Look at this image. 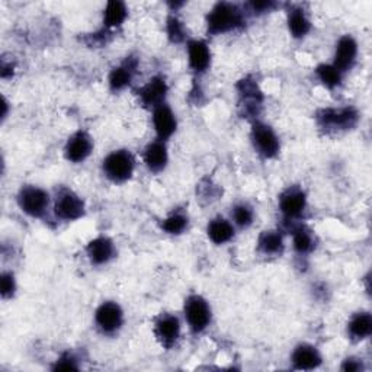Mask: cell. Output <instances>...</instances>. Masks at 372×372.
Returning a JSON list of instances; mask_svg holds the SVG:
<instances>
[{
    "mask_svg": "<svg viewBox=\"0 0 372 372\" xmlns=\"http://www.w3.org/2000/svg\"><path fill=\"white\" fill-rule=\"evenodd\" d=\"M358 56V44L351 35H344L339 39L335 52V68L342 73L351 69Z\"/></svg>",
    "mask_w": 372,
    "mask_h": 372,
    "instance_id": "obj_8",
    "label": "cell"
},
{
    "mask_svg": "<svg viewBox=\"0 0 372 372\" xmlns=\"http://www.w3.org/2000/svg\"><path fill=\"white\" fill-rule=\"evenodd\" d=\"M156 338L158 339L163 347L170 348L174 344L180 333V323L175 316H163L157 320L154 327Z\"/></svg>",
    "mask_w": 372,
    "mask_h": 372,
    "instance_id": "obj_11",
    "label": "cell"
},
{
    "mask_svg": "<svg viewBox=\"0 0 372 372\" xmlns=\"http://www.w3.org/2000/svg\"><path fill=\"white\" fill-rule=\"evenodd\" d=\"M153 124L158 140H167L176 131V118L167 105L157 106L153 114Z\"/></svg>",
    "mask_w": 372,
    "mask_h": 372,
    "instance_id": "obj_10",
    "label": "cell"
},
{
    "mask_svg": "<svg viewBox=\"0 0 372 372\" xmlns=\"http://www.w3.org/2000/svg\"><path fill=\"white\" fill-rule=\"evenodd\" d=\"M169 161L167 149L162 140L153 141L147 145V149L144 152V162L147 167L153 172H161L166 167Z\"/></svg>",
    "mask_w": 372,
    "mask_h": 372,
    "instance_id": "obj_16",
    "label": "cell"
},
{
    "mask_svg": "<svg viewBox=\"0 0 372 372\" xmlns=\"http://www.w3.org/2000/svg\"><path fill=\"white\" fill-rule=\"evenodd\" d=\"M259 250L265 255L276 256L281 255L284 250V240L279 231H263L258 242Z\"/></svg>",
    "mask_w": 372,
    "mask_h": 372,
    "instance_id": "obj_20",
    "label": "cell"
},
{
    "mask_svg": "<svg viewBox=\"0 0 372 372\" xmlns=\"http://www.w3.org/2000/svg\"><path fill=\"white\" fill-rule=\"evenodd\" d=\"M56 216L65 221H74L85 216V204L72 191H63L56 201Z\"/></svg>",
    "mask_w": 372,
    "mask_h": 372,
    "instance_id": "obj_6",
    "label": "cell"
},
{
    "mask_svg": "<svg viewBox=\"0 0 372 372\" xmlns=\"http://www.w3.org/2000/svg\"><path fill=\"white\" fill-rule=\"evenodd\" d=\"M134 64L125 61L123 65L114 69L110 76V85L112 90H121L128 86L132 81V73H134Z\"/></svg>",
    "mask_w": 372,
    "mask_h": 372,
    "instance_id": "obj_23",
    "label": "cell"
},
{
    "mask_svg": "<svg viewBox=\"0 0 372 372\" xmlns=\"http://www.w3.org/2000/svg\"><path fill=\"white\" fill-rule=\"evenodd\" d=\"M207 233H208V237L211 238V242H214L216 245H224L233 238L234 227H233V224L227 220L216 218L208 224Z\"/></svg>",
    "mask_w": 372,
    "mask_h": 372,
    "instance_id": "obj_19",
    "label": "cell"
},
{
    "mask_svg": "<svg viewBox=\"0 0 372 372\" xmlns=\"http://www.w3.org/2000/svg\"><path fill=\"white\" fill-rule=\"evenodd\" d=\"M166 93H167V85L165 82V79L153 77L152 81L140 90V98L144 105L154 106V108H157V106L163 105Z\"/></svg>",
    "mask_w": 372,
    "mask_h": 372,
    "instance_id": "obj_13",
    "label": "cell"
},
{
    "mask_svg": "<svg viewBox=\"0 0 372 372\" xmlns=\"http://www.w3.org/2000/svg\"><path fill=\"white\" fill-rule=\"evenodd\" d=\"M314 242H313V236L309 230H305L302 227L297 229L294 231V249L298 251V254H309V251L313 249Z\"/></svg>",
    "mask_w": 372,
    "mask_h": 372,
    "instance_id": "obj_26",
    "label": "cell"
},
{
    "mask_svg": "<svg viewBox=\"0 0 372 372\" xmlns=\"http://www.w3.org/2000/svg\"><path fill=\"white\" fill-rule=\"evenodd\" d=\"M77 361L74 360V358L69 353L63 355L60 360L57 361L54 369H59V371H73V369H77Z\"/></svg>",
    "mask_w": 372,
    "mask_h": 372,
    "instance_id": "obj_31",
    "label": "cell"
},
{
    "mask_svg": "<svg viewBox=\"0 0 372 372\" xmlns=\"http://www.w3.org/2000/svg\"><path fill=\"white\" fill-rule=\"evenodd\" d=\"M95 320L99 329L105 333H114L119 327L123 326L124 314L121 307L116 302L108 301L103 302L101 307L96 310Z\"/></svg>",
    "mask_w": 372,
    "mask_h": 372,
    "instance_id": "obj_7",
    "label": "cell"
},
{
    "mask_svg": "<svg viewBox=\"0 0 372 372\" xmlns=\"http://www.w3.org/2000/svg\"><path fill=\"white\" fill-rule=\"evenodd\" d=\"M288 28L292 37L302 38L309 34L311 23L302 9H292L288 13Z\"/></svg>",
    "mask_w": 372,
    "mask_h": 372,
    "instance_id": "obj_21",
    "label": "cell"
},
{
    "mask_svg": "<svg viewBox=\"0 0 372 372\" xmlns=\"http://www.w3.org/2000/svg\"><path fill=\"white\" fill-rule=\"evenodd\" d=\"M167 34H169L172 41H175V43H179L183 39L185 30H183L182 22L178 18L170 17L167 19Z\"/></svg>",
    "mask_w": 372,
    "mask_h": 372,
    "instance_id": "obj_29",
    "label": "cell"
},
{
    "mask_svg": "<svg viewBox=\"0 0 372 372\" xmlns=\"http://www.w3.org/2000/svg\"><path fill=\"white\" fill-rule=\"evenodd\" d=\"M127 18V6L123 2H110L105 8L103 13V23L108 28H116L123 25Z\"/></svg>",
    "mask_w": 372,
    "mask_h": 372,
    "instance_id": "obj_24",
    "label": "cell"
},
{
    "mask_svg": "<svg viewBox=\"0 0 372 372\" xmlns=\"http://www.w3.org/2000/svg\"><path fill=\"white\" fill-rule=\"evenodd\" d=\"M317 76L327 87H335L342 81V73L330 64H322L317 68Z\"/></svg>",
    "mask_w": 372,
    "mask_h": 372,
    "instance_id": "obj_25",
    "label": "cell"
},
{
    "mask_svg": "<svg viewBox=\"0 0 372 372\" xmlns=\"http://www.w3.org/2000/svg\"><path fill=\"white\" fill-rule=\"evenodd\" d=\"M307 198L301 189H288L279 198V208L288 218H296L302 214Z\"/></svg>",
    "mask_w": 372,
    "mask_h": 372,
    "instance_id": "obj_12",
    "label": "cell"
},
{
    "mask_svg": "<svg viewBox=\"0 0 372 372\" xmlns=\"http://www.w3.org/2000/svg\"><path fill=\"white\" fill-rule=\"evenodd\" d=\"M189 64L195 72H205L211 63V52L204 41H191L188 44Z\"/></svg>",
    "mask_w": 372,
    "mask_h": 372,
    "instance_id": "obj_18",
    "label": "cell"
},
{
    "mask_svg": "<svg viewBox=\"0 0 372 372\" xmlns=\"http://www.w3.org/2000/svg\"><path fill=\"white\" fill-rule=\"evenodd\" d=\"M208 31L211 34H224L243 25L242 10L237 5L220 2L211 9L207 17Z\"/></svg>",
    "mask_w": 372,
    "mask_h": 372,
    "instance_id": "obj_1",
    "label": "cell"
},
{
    "mask_svg": "<svg viewBox=\"0 0 372 372\" xmlns=\"http://www.w3.org/2000/svg\"><path fill=\"white\" fill-rule=\"evenodd\" d=\"M251 140H254L255 149L265 157H273L279 152V138L273 130L262 123H256L251 128Z\"/></svg>",
    "mask_w": 372,
    "mask_h": 372,
    "instance_id": "obj_5",
    "label": "cell"
},
{
    "mask_svg": "<svg viewBox=\"0 0 372 372\" xmlns=\"http://www.w3.org/2000/svg\"><path fill=\"white\" fill-rule=\"evenodd\" d=\"M48 194L35 186H26L18 198L21 209L31 217H41L48 207Z\"/></svg>",
    "mask_w": 372,
    "mask_h": 372,
    "instance_id": "obj_4",
    "label": "cell"
},
{
    "mask_svg": "<svg viewBox=\"0 0 372 372\" xmlns=\"http://www.w3.org/2000/svg\"><path fill=\"white\" fill-rule=\"evenodd\" d=\"M250 8L254 12H269L272 8H275L273 2H251Z\"/></svg>",
    "mask_w": 372,
    "mask_h": 372,
    "instance_id": "obj_32",
    "label": "cell"
},
{
    "mask_svg": "<svg viewBox=\"0 0 372 372\" xmlns=\"http://www.w3.org/2000/svg\"><path fill=\"white\" fill-rule=\"evenodd\" d=\"M186 225H188V218L182 214H174L163 221L162 227L169 234H180L186 229Z\"/></svg>",
    "mask_w": 372,
    "mask_h": 372,
    "instance_id": "obj_27",
    "label": "cell"
},
{
    "mask_svg": "<svg viewBox=\"0 0 372 372\" xmlns=\"http://www.w3.org/2000/svg\"><path fill=\"white\" fill-rule=\"evenodd\" d=\"M87 256L95 265H103L114 258V243L108 237H96L87 245Z\"/></svg>",
    "mask_w": 372,
    "mask_h": 372,
    "instance_id": "obj_15",
    "label": "cell"
},
{
    "mask_svg": "<svg viewBox=\"0 0 372 372\" xmlns=\"http://www.w3.org/2000/svg\"><path fill=\"white\" fill-rule=\"evenodd\" d=\"M324 125L333 128H348L358 121V112L353 108H340V110H326L320 115Z\"/></svg>",
    "mask_w": 372,
    "mask_h": 372,
    "instance_id": "obj_14",
    "label": "cell"
},
{
    "mask_svg": "<svg viewBox=\"0 0 372 372\" xmlns=\"http://www.w3.org/2000/svg\"><path fill=\"white\" fill-rule=\"evenodd\" d=\"M233 218H234V223L237 225H240V227H249L251 221H254V211L245 204L236 205L233 209Z\"/></svg>",
    "mask_w": 372,
    "mask_h": 372,
    "instance_id": "obj_28",
    "label": "cell"
},
{
    "mask_svg": "<svg viewBox=\"0 0 372 372\" xmlns=\"http://www.w3.org/2000/svg\"><path fill=\"white\" fill-rule=\"evenodd\" d=\"M136 161L128 150H115L103 161V172L112 182H125L134 172Z\"/></svg>",
    "mask_w": 372,
    "mask_h": 372,
    "instance_id": "obj_2",
    "label": "cell"
},
{
    "mask_svg": "<svg viewBox=\"0 0 372 372\" xmlns=\"http://www.w3.org/2000/svg\"><path fill=\"white\" fill-rule=\"evenodd\" d=\"M185 317L189 327L199 333L208 327L211 322V309L201 296H191L185 301Z\"/></svg>",
    "mask_w": 372,
    "mask_h": 372,
    "instance_id": "obj_3",
    "label": "cell"
},
{
    "mask_svg": "<svg viewBox=\"0 0 372 372\" xmlns=\"http://www.w3.org/2000/svg\"><path fill=\"white\" fill-rule=\"evenodd\" d=\"M93 149V143L90 140V137L83 131H79L76 134L69 138L68 144H65V157H68V161L73 162V163H79L83 162L85 158L90 154Z\"/></svg>",
    "mask_w": 372,
    "mask_h": 372,
    "instance_id": "obj_9",
    "label": "cell"
},
{
    "mask_svg": "<svg viewBox=\"0 0 372 372\" xmlns=\"http://www.w3.org/2000/svg\"><path fill=\"white\" fill-rule=\"evenodd\" d=\"M342 369L347 371V372H356V371L362 369V364L358 362L356 360H352V358H351V360L344 361V364L342 365Z\"/></svg>",
    "mask_w": 372,
    "mask_h": 372,
    "instance_id": "obj_33",
    "label": "cell"
},
{
    "mask_svg": "<svg viewBox=\"0 0 372 372\" xmlns=\"http://www.w3.org/2000/svg\"><path fill=\"white\" fill-rule=\"evenodd\" d=\"M349 333L352 338L362 340L368 338L372 331V317L369 313H358L349 322Z\"/></svg>",
    "mask_w": 372,
    "mask_h": 372,
    "instance_id": "obj_22",
    "label": "cell"
},
{
    "mask_svg": "<svg viewBox=\"0 0 372 372\" xmlns=\"http://www.w3.org/2000/svg\"><path fill=\"white\" fill-rule=\"evenodd\" d=\"M0 288H2L3 298L13 296V292H15L17 289V284H15V278H13L12 273L5 272L2 275V279H0Z\"/></svg>",
    "mask_w": 372,
    "mask_h": 372,
    "instance_id": "obj_30",
    "label": "cell"
},
{
    "mask_svg": "<svg viewBox=\"0 0 372 372\" xmlns=\"http://www.w3.org/2000/svg\"><path fill=\"white\" fill-rule=\"evenodd\" d=\"M292 364L297 369H314L322 364V356L311 344H300L292 353Z\"/></svg>",
    "mask_w": 372,
    "mask_h": 372,
    "instance_id": "obj_17",
    "label": "cell"
}]
</instances>
